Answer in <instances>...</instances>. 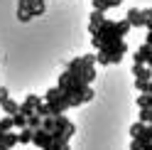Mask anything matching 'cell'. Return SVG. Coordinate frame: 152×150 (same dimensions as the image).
<instances>
[{
	"label": "cell",
	"mask_w": 152,
	"mask_h": 150,
	"mask_svg": "<svg viewBox=\"0 0 152 150\" xmlns=\"http://www.w3.org/2000/svg\"><path fill=\"white\" fill-rule=\"evenodd\" d=\"M128 32H130L128 20H106V25L101 27V32H98V35H91V44H93V49L98 52L103 44L115 42V40H123Z\"/></svg>",
	"instance_id": "6da1fadb"
},
{
	"label": "cell",
	"mask_w": 152,
	"mask_h": 150,
	"mask_svg": "<svg viewBox=\"0 0 152 150\" xmlns=\"http://www.w3.org/2000/svg\"><path fill=\"white\" fill-rule=\"evenodd\" d=\"M96 79V57L93 54H83V69H81V81L93 84Z\"/></svg>",
	"instance_id": "7a4b0ae2"
},
{
	"label": "cell",
	"mask_w": 152,
	"mask_h": 150,
	"mask_svg": "<svg viewBox=\"0 0 152 150\" xmlns=\"http://www.w3.org/2000/svg\"><path fill=\"white\" fill-rule=\"evenodd\" d=\"M42 101H44L42 96H37V93H30V96H27V99L22 101V104H20V113L30 118V116L34 113V111H37V106L42 104Z\"/></svg>",
	"instance_id": "3957f363"
},
{
	"label": "cell",
	"mask_w": 152,
	"mask_h": 150,
	"mask_svg": "<svg viewBox=\"0 0 152 150\" xmlns=\"http://www.w3.org/2000/svg\"><path fill=\"white\" fill-rule=\"evenodd\" d=\"M54 118V128H52V138H64V130L71 126V121L66 118V113H61V116H52Z\"/></svg>",
	"instance_id": "277c9868"
},
{
	"label": "cell",
	"mask_w": 152,
	"mask_h": 150,
	"mask_svg": "<svg viewBox=\"0 0 152 150\" xmlns=\"http://www.w3.org/2000/svg\"><path fill=\"white\" fill-rule=\"evenodd\" d=\"M15 17L20 22H32V12H30V0H17L15 7Z\"/></svg>",
	"instance_id": "5b68a950"
},
{
	"label": "cell",
	"mask_w": 152,
	"mask_h": 150,
	"mask_svg": "<svg viewBox=\"0 0 152 150\" xmlns=\"http://www.w3.org/2000/svg\"><path fill=\"white\" fill-rule=\"evenodd\" d=\"M125 20L130 27H145V12L140 10V7H130L128 15H125Z\"/></svg>",
	"instance_id": "8992f818"
},
{
	"label": "cell",
	"mask_w": 152,
	"mask_h": 150,
	"mask_svg": "<svg viewBox=\"0 0 152 150\" xmlns=\"http://www.w3.org/2000/svg\"><path fill=\"white\" fill-rule=\"evenodd\" d=\"M103 25H106V12H96V10H91V20H88V32H91V35H98Z\"/></svg>",
	"instance_id": "52a82bcc"
},
{
	"label": "cell",
	"mask_w": 152,
	"mask_h": 150,
	"mask_svg": "<svg viewBox=\"0 0 152 150\" xmlns=\"http://www.w3.org/2000/svg\"><path fill=\"white\" fill-rule=\"evenodd\" d=\"M32 143L39 148V150H47V148H49V143H52V133H47L44 128L34 130V140H32Z\"/></svg>",
	"instance_id": "ba28073f"
},
{
	"label": "cell",
	"mask_w": 152,
	"mask_h": 150,
	"mask_svg": "<svg viewBox=\"0 0 152 150\" xmlns=\"http://www.w3.org/2000/svg\"><path fill=\"white\" fill-rule=\"evenodd\" d=\"M132 76L135 81H152V69L145 64H132Z\"/></svg>",
	"instance_id": "9c48e42d"
},
{
	"label": "cell",
	"mask_w": 152,
	"mask_h": 150,
	"mask_svg": "<svg viewBox=\"0 0 152 150\" xmlns=\"http://www.w3.org/2000/svg\"><path fill=\"white\" fill-rule=\"evenodd\" d=\"M20 143L17 140V130H7V133H0V148H7V150H15V145Z\"/></svg>",
	"instance_id": "30bf717a"
},
{
	"label": "cell",
	"mask_w": 152,
	"mask_h": 150,
	"mask_svg": "<svg viewBox=\"0 0 152 150\" xmlns=\"http://www.w3.org/2000/svg\"><path fill=\"white\" fill-rule=\"evenodd\" d=\"M47 10V3L44 0H30V12H32V20L34 17H42Z\"/></svg>",
	"instance_id": "8fae6325"
},
{
	"label": "cell",
	"mask_w": 152,
	"mask_h": 150,
	"mask_svg": "<svg viewBox=\"0 0 152 150\" xmlns=\"http://www.w3.org/2000/svg\"><path fill=\"white\" fill-rule=\"evenodd\" d=\"M17 140H20V145H30L32 140H34V130H32V128H22V130H17Z\"/></svg>",
	"instance_id": "7c38bea8"
},
{
	"label": "cell",
	"mask_w": 152,
	"mask_h": 150,
	"mask_svg": "<svg viewBox=\"0 0 152 150\" xmlns=\"http://www.w3.org/2000/svg\"><path fill=\"white\" fill-rule=\"evenodd\" d=\"M137 54L142 57V62H145V67H150V69H152V47H150V44H142L140 49H137Z\"/></svg>",
	"instance_id": "4fadbf2b"
},
{
	"label": "cell",
	"mask_w": 152,
	"mask_h": 150,
	"mask_svg": "<svg viewBox=\"0 0 152 150\" xmlns=\"http://www.w3.org/2000/svg\"><path fill=\"white\" fill-rule=\"evenodd\" d=\"M3 111H5V116H17V113H20V104L12 101V99H7L3 104Z\"/></svg>",
	"instance_id": "5bb4252c"
},
{
	"label": "cell",
	"mask_w": 152,
	"mask_h": 150,
	"mask_svg": "<svg viewBox=\"0 0 152 150\" xmlns=\"http://www.w3.org/2000/svg\"><path fill=\"white\" fill-rule=\"evenodd\" d=\"M135 104H137V108H140V111H145V108H152V93H140Z\"/></svg>",
	"instance_id": "9a60e30c"
},
{
	"label": "cell",
	"mask_w": 152,
	"mask_h": 150,
	"mask_svg": "<svg viewBox=\"0 0 152 150\" xmlns=\"http://www.w3.org/2000/svg\"><path fill=\"white\" fill-rule=\"evenodd\" d=\"M61 93H64V91H61L59 86H52L49 91H47V93H44V101H47V104H52V101H56V99H59V96H61Z\"/></svg>",
	"instance_id": "2e32d148"
},
{
	"label": "cell",
	"mask_w": 152,
	"mask_h": 150,
	"mask_svg": "<svg viewBox=\"0 0 152 150\" xmlns=\"http://www.w3.org/2000/svg\"><path fill=\"white\" fill-rule=\"evenodd\" d=\"M42 121H44V118H39L37 113H32L30 118H27V128H32V130H39V128H42Z\"/></svg>",
	"instance_id": "e0dca14e"
},
{
	"label": "cell",
	"mask_w": 152,
	"mask_h": 150,
	"mask_svg": "<svg viewBox=\"0 0 152 150\" xmlns=\"http://www.w3.org/2000/svg\"><path fill=\"white\" fill-rule=\"evenodd\" d=\"M88 101H93V89H88L83 96H79V99H74V106H83V104H88Z\"/></svg>",
	"instance_id": "ac0fdd59"
},
{
	"label": "cell",
	"mask_w": 152,
	"mask_h": 150,
	"mask_svg": "<svg viewBox=\"0 0 152 150\" xmlns=\"http://www.w3.org/2000/svg\"><path fill=\"white\" fill-rule=\"evenodd\" d=\"M12 123H15V130H22V128H27V116H22V113L12 116Z\"/></svg>",
	"instance_id": "d6986e66"
},
{
	"label": "cell",
	"mask_w": 152,
	"mask_h": 150,
	"mask_svg": "<svg viewBox=\"0 0 152 150\" xmlns=\"http://www.w3.org/2000/svg\"><path fill=\"white\" fill-rule=\"evenodd\" d=\"M91 5H93V10H96V12H106V10H110V7H108V0H91Z\"/></svg>",
	"instance_id": "ffe728a7"
},
{
	"label": "cell",
	"mask_w": 152,
	"mask_h": 150,
	"mask_svg": "<svg viewBox=\"0 0 152 150\" xmlns=\"http://www.w3.org/2000/svg\"><path fill=\"white\" fill-rule=\"evenodd\" d=\"M140 123H145V126H152V108H145V111H140Z\"/></svg>",
	"instance_id": "44dd1931"
},
{
	"label": "cell",
	"mask_w": 152,
	"mask_h": 150,
	"mask_svg": "<svg viewBox=\"0 0 152 150\" xmlns=\"http://www.w3.org/2000/svg\"><path fill=\"white\" fill-rule=\"evenodd\" d=\"M34 113H37V116H39V118H47V116H52V113H49V106H47V104H44V101H42V104H39V106H37V111H34Z\"/></svg>",
	"instance_id": "7402d4cb"
},
{
	"label": "cell",
	"mask_w": 152,
	"mask_h": 150,
	"mask_svg": "<svg viewBox=\"0 0 152 150\" xmlns=\"http://www.w3.org/2000/svg\"><path fill=\"white\" fill-rule=\"evenodd\" d=\"M142 12H145V27L152 30V7H147V10H142Z\"/></svg>",
	"instance_id": "603a6c76"
},
{
	"label": "cell",
	"mask_w": 152,
	"mask_h": 150,
	"mask_svg": "<svg viewBox=\"0 0 152 150\" xmlns=\"http://www.w3.org/2000/svg\"><path fill=\"white\" fill-rule=\"evenodd\" d=\"M7 99H10V91H7L5 86H0V106H3V104H5Z\"/></svg>",
	"instance_id": "cb8c5ba5"
},
{
	"label": "cell",
	"mask_w": 152,
	"mask_h": 150,
	"mask_svg": "<svg viewBox=\"0 0 152 150\" xmlns=\"http://www.w3.org/2000/svg\"><path fill=\"white\" fill-rule=\"evenodd\" d=\"M142 145H145L142 140H135V138L130 140V150H142Z\"/></svg>",
	"instance_id": "d4e9b609"
},
{
	"label": "cell",
	"mask_w": 152,
	"mask_h": 150,
	"mask_svg": "<svg viewBox=\"0 0 152 150\" xmlns=\"http://www.w3.org/2000/svg\"><path fill=\"white\" fill-rule=\"evenodd\" d=\"M120 3H123V0H108V7H118Z\"/></svg>",
	"instance_id": "484cf974"
},
{
	"label": "cell",
	"mask_w": 152,
	"mask_h": 150,
	"mask_svg": "<svg viewBox=\"0 0 152 150\" xmlns=\"http://www.w3.org/2000/svg\"><path fill=\"white\" fill-rule=\"evenodd\" d=\"M59 150H71V145H69V143H64V145H61Z\"/></svg>",
	"instance_id": "4316f807"
},
{
	"label": "cell",
	"mask_w": 152,
	"mask_h": 150,
	"mask_svg": "<svg viewBox=\"0 0 152 150\" xmlns=\"http://www.w3.org/2000/svg\"><path fill=\"white\" fill-rule=\"evenodd\" d=\"M142 150H152V143H145V145H142Z\"/></svg>",
	"instance_id": "83f0119b"
}]
</instances>
